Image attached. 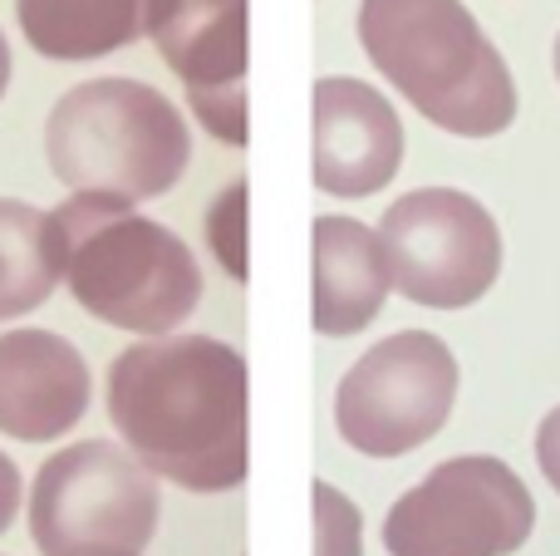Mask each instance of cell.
<instances>
[{
  "mask_svg": "<svg viewBox=\"0 0 560 556\" xmlns=\"http://www.w3.org/2000/svg\"><path fill=\"white\" fill-rule=\"evenodd\" d=\"M108 419L153 478L236 493L252 463V380L212 335H148L108 364Z\"/></svg>",
  "mask_w": 560,
  "mask_h": 556,
  "instance_id": "cell-1",
  "label": "cell"
},
{
  "mask_svg": "<svg viewBox=\"0 0 560 556\" xmlns=\"http://www.w3.org/2000/svg\"><path fill=\"white\" fill-rule=\"evenodd\" d=\"M59 281L94 321L133 335H173L202 305V266L173 227L118 193H69L49 212Z\"/></svg>",
  "mask_w": 560,
  "mask_h": 556,
  "instance_id": "cell-2",
  "label": "cell"
},
{
  "mask_svg": "<svg viewBox=\"0 0 560 556\" xmlns=\"http://www.w3.org/2000/svg\"><path fill=\"white\" fill-rule=\"evenodd\" d=\"M359 45L443 134L497 138L516 124L512 69L463 0H364Z\"/></svg>",
  "mask_w": 560,
  "mask_h": 556,
  "instance_id": "cell-3",
  "label": "cell"
},
{
  "mask_svg": "<svg viewBox=\"0 0 560 556\" xmlns=\"http://www.w3.org/2000/svg\"><path fill=\"white\" fill-rule=\"evenodd\" d=\"M45 158L69 193L148 202L183 183L192 134L163 89L143 79H84L45 118Z\"/></svg>",
  "mask_w": 560,
  "mask_h": 556,
  "instance_id": "cell-4",
  "label": "cell"
},
{
  "mask_svg": "<svg viewBox=\"0 0 560 556\" xmlns=\"http://www.w3.org/2000/svg\"><path fill=\"white\" fill-rule=\"evenodd\" d=\"M158 532V478L108 439L45 459L30 488V537L45 556L143 552Z\"/></svg>",
  "mask_w": 560,
  "mask_h": 556,
  "instance_id": "cell-5",
  "label": "cell"
},
{
  "mask_svg": "<svg viewBox=\"0 0 560 556\" xmlns=\"http://www.w3.org/2000/svg\"><path fill=\"white\" fill-rule=\"evenodd\" d=\"M536 498L502 459L463 453L388 508V556H512L532 542Z\"/></svg>",
  "mask_w": 560,
  "mask_h": 556,
  "instance_id": "cell-6",
  "label": "cell"
},
{
  "mask_svg": "<svg viewBox=\"0 0 560 556\" xmlns=\"http://www.w3.org/2000/svg\"><path fill=\"white\" fill-rule=\"evenodd\" d=\"M374 232L384 242L394 291L428 311H467L502 271V232L492 212L457 187L404 193L384 207Z\"/></svg>",
  "mask_w": 560,
  "mask_h": 556,
  "instance_id": "cell-7",
  "label": "cell"
},
{
  "mask_svg": "<svg viewBox=\"0 0 560 556\" xmlns=\"http://www.w3.org/2000/svg\"><path fill=\"white\" fill-rule=\"evenodd\" d=\"M453 404V350L428 331H398L345 370L335 390V429L369 459H404L438 439Z\"/></svg>",
  "mask_w": 560,
  "mask_h": 556,
  "instance_id": "cell-8",
  "label": "cell"
},
{
  "mask_svg": "<svg viewBox=\"0 0 560 556\" xmlns=\"http://www.w3.org/2000/svg\"><path fill=\"white\" fill-rule=\"evenodd\" d=\"M246 10L252 0H153L148 39L183 79L187 104L226 148H246Z\"/></svg>",
  "mask_w": 560,
  "mask_h": 556,
  "instance_id": "cell-9",
  "label": "cell"
},
{
  "mask_svg": "<svg viewBox=\"0 0 560 556\" xmlns=\"http://www.w3.org/2000/svg\"><path fill=\"white\" fill-rule=\"evenodd\" d=\"M404 167V124L374 84L329 74L310 94V177L329 197H374Z\"/></svg>",
  "mask_w": 560,
  "mask_h": 556,
  "instance_id": "cell-10",
  "label": "cell"
},
{
  "mask_svg": "<svg viewBox=\"0 0 560 556\" xmlns=\"http://www.w3.org/2000/svg\"><path fill=\"white\" fill-rule=\"evenodd\" d=\"M89 414V364L65 335L20 331L0 335V433L15 443L65 439Z\"/></svg>",
  "mask_w": 560,
  "mask_h": 556,
  "instance_id": "cell-11",
  "label": "cell"
},
{
  "mask_svg": "<svg viewBox=\"0 0 560 556\" xmlns=\"http://www.w3.org/2000/svg\"><path fill=\"white\" fill-rule=\"evenodd\" d=\"M388 291V256L374 227L354 217H319L310 232V325L329 340H349L378 321Z\"/></svg>",
  "mask_w": 560,
  "mask_h": 556,
  "instance_id": "cell-12",
  "label": "cell"
},
{
  "mask_svg": "<svg viewBox=\"0 0 560 556\" xmlns=\"http://www.w3.org/2000/svg\"><path fill=\"white\" fill-rule=\"evenodd\" d=\"M15 20L35 55L84 65L138 45L153 20V0H15Z\"/></svg>",
  "mask_w": 560,
  "mask_h": 556,
  "instance_id": "cell-13",
  "label": "cell"
},
{
  "mask_svg": "<svg viewBox=\"0 0 560 556\" xmlns=\"http://www.w3.org/2000/svg\"><path fill=\"white\" fill-rule=\"evenodd\" d=\"M59 286V252L49 212L0 197V325L39 311Z\"/></svg>",
  "mask_w": 560,
  "mask_h": 556,
  "instance_id": "cell-14",
  "label": "cell"
},
{
  "mask_svg": "<svg viewBox=\"0 0 560 556\" xmlns=\"http://www.w3.org/2000/svg\"><path fill=\"white\" fill-rule=\"evenodd\" d=\"M310 502H315V556H364V518L335 483L315 478Z\"/></svg>",
  "mask_w": 560,
  "mask_h": 556,
  "instance_id": "cell-15",
  "label": "cell"
},
{
  "mask_svg": "<svg viewBox=\"0 0 560 556\" xmlns=\"http://www.w3.org/2000/svg\"><path fill=\"white\" fill-rule=\"evenodd\" d=\"M207 242L232 281H246V177L222 187V197L207 212Z\"/></svg>",
  "mask_w": 560,
  "mask_h": 556,
  "instance_id": "cell-16",
  "label": "cell"
},
{
  "mask_svg": "<svg viewBox=\"0 0 560 556\" xmlns=\"http://www.w3.org/2000/svg\"><path fill=\"white\" fill-rule=\"evenodd\" d=\"M536 463H541V478L560 493V404L541 419V429H536Z\"/></svg>",
  "mask_w": 560,
  "mask_h": 556,
  "instance_id": "cell-17",
  "label": "cell"
},
{
  "mask_svg": "<svg viewBox=\"0 0 560 556\" xmlns=\"http://www.w3.org/2000/svg\"><path fill=\"white\" fill-rule=\"evenodd\" d=\"M20 493H25V488H20V468L5 459V453H0V537H5L10 522L20 518Z\"/></svg>",
  "mask_w": 560,
  "mask_h": 556,
  "instance_id": "cell-18",
  "label": "cell"
},
{
  "mask_svg": "<svg viewBox=\"0 0 560 556\" xmlns=\"http://www.w3.org/2000/svg\"><path fill=\"white\" fill-rule=\"evenodd\" d=\"M5 89H10V45L0 35V99H5Z\"/></svg>",
  "mask_w": 560,
  "mask_h": 556,
  "instance_id": "cell-19",
  "label": "cell"
},
{
  "mask_svg": "<svg viewBox=\"0 0 560 556\" xmlns=\"http://www.w3.org/2000/svg\"><path fill=\"white\" fill-rule=\"evenodd\" d=\"M74 556H138V552H74Z\"/></svg>",
  "mask_w": 560,
  "mask_h": 556,
  "instance_id": "cell-20",
  "label": "cell"
},
{
  "mask_svg": "<svg viewBox=\"0 0 560 556\" xmlns=\"http://www.w3.org/2000/svg\"><path fill=\"white\" fill-rule=\"evenodd\" d=\"M556 79H560V35H556Z\"/></svg>",
  "mask_w": 560,
  "mask_h": 556,
  "instance_id": "cell-21",
  "label": "cell"
}]
</instances>
